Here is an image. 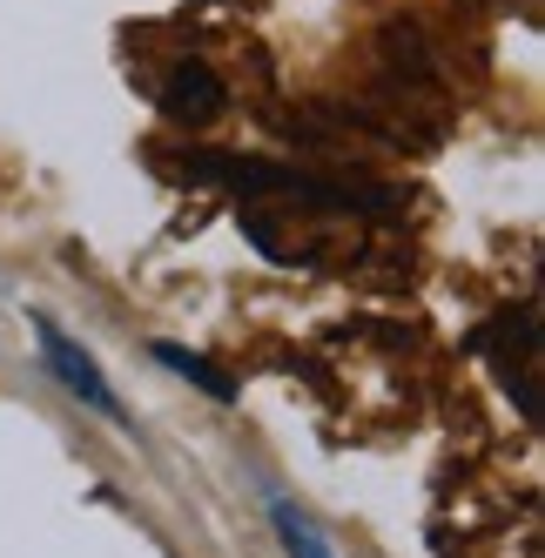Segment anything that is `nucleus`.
<instances>
[{"mask_svg": "<svg viewBox=\"0 0 545 558\" xmlns=\"http://www.w3.org/2000/svg\"><path fill=\"white\" fill-rule=\"evenodd\" d=\"M34 330H41V356H48V371L74 390V397H82V404L88 411H101L108 424H129V411L122 404H114V390H108V377L95 371V356L82 350V343H68L55 324H48V316H34Z\"/></svg>", "mask_w": 545, "mask_h": 558, "instance_id": "nucleus-1", "label": "nucleus"}, {"mask_svg": "<svg viewBox=\"0 0 545 558\" xmlns=\"http://www.w3.org/2000/svg\"><path fill=\"white\" fill-rule=\"evenodd\" d=\"M277 538L290 545V558H330V551H324V538L303 525V511H296V505H277Z\"/></svg>", "mask_w": 545, "mask_h": 558, "instance_id": "nucleus-4", "label": "nucleus"}, {"mask_svg": "<svg viewBox=\"0 0 545 558\" xmlns=\"http://www.w3.org/2000/svg\"><path fill=\"white\" fill-rule=\"evenodd\" d=\"M222 101H229V88L216 82L209 61H175L162 74V114L182 122V129H209L216 114H222Z\"/></svg>", "mask_w": 545, "mask_h": 558, "instance_id": "nucleus-2", "label": "nucleus"}, {"mask_svg": "<svg viewBox=\"0 0 545 558\" xmlns=\"http://www.w3.org/2000/svg\"><path fill=\"white\" fill-rule=\"evenodd\" d=\"M155 356H162V364L175 371V377H189V384H203L209 397H222V404H229V397H237V384H229L216 364H203V356H189L182 343H155Z\"/></svg>", "mask_w": 545, "mask_h": 558, "instance_id": "nucleus-3", "label": "nucleus"}]
</instances>
